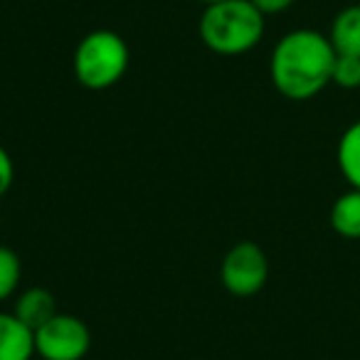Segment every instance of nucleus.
<instances>
[{
	"mask_svg": "<svg viewBox=\"0 0 360 360\" xmlns=\"http://www.w3.org/2000/svg\"><path fill=\"white\" fill-rule=\"evenodd\" d=\"M335 50L319 30H291L271 50V84L291 101H309L330 84Z\"/></svg>",
	"mask_w": 360,
	"mask_h": 360,
	"instance_id": "obj_1",
	"label": "nucleus"
},
{
	"mask_svg": "<svg viewBox=\"0 0 360 360\" xmlns=\"http://www.w3.org/2000/svg\"><path fill=\"white\" fill-rule=\"evenodd\" d=\"M264 18L252 0H220L202 11L200 40L215 55H245L264 37Z\"/></svg>",
	"mask_w": 360,
	"mask_h": 360,
	"instance_id": "obj_2",
	"label": "nucleus"
},
{
	"mask_svg": "<svg viewBox=\"0 0 360 360\" xmlns=\"http://www.w3.org/2000/svg\"><path fill=\"white\" fill-rule=\"evenodd\" d=\"M129 45L114 30H94L75 50V77L91 91L111 89L129 70Z\"/></svg>",
	"mask_w": 360,
	"mask_h": 360,
	"instance_id": "obj_3",
	"label": "nucleus"
},
{
	"mask_svg": "<svg viewBox=\"0 0 360 360\" xmlns=\"http://www.w3.org/2000/svg\"><path fill=\"white\" fill-rule=\"evenodd\" d=\"M89 348V326L72 314H55L35 330V355L42 360H82Z\"/></svg>",
	"mask_w": 360,
	"mask_h": 360,
	"instance_id": "obj_4",
	"label": "nucleus"
},
{
	"mask_svg": "<svg viewBox=\"0 0 360 360\" xmlns=\"http://www.w3.org/2000/svg\"><path fill=\"white\" fill-rule=\"evenodd\" d=\"M222 284L232 296H255L264 289L269 279V262L259 245L237 242L222 259Z\"/></svg>",
	"mask_w": 360,
	"mask_h": 360,
	"instance_id": "obj_5",
	"label": "nucleus"
},
{
	"mask_svg": "<svg viewBox=\"0 0 360 360\" xmlns=\"http://www.w3.org/2000/svg\"><path fill=\"white\" fill-rule=\"evenodd\" d=\"M35 358V330L27 328L15 314L0 311V360Z\"/></svg>",
	"mask_w": 360,
	"mask_h": 360,
	"instance_id": "obj_6",
	"label": "nucleus"
},
{
	"mask_svg": "<svg viewBox=\"0 0 360 360\" xmlns=\"http://www.w3.org/2000/svg\"><path fill=\"white\" fill-rule=\"evenodd\" d=\"M13 314L27 326V328L37 330L40 326H45L57 311V299L52 296V291L42 289V286H32V289L22 291L15 299V309Z\"/></svg>",
	"mask_w": 360,
	"mask_h": 360,
	"instance_id": "obj_7",
	"label": "nucleus"
},
{
	"mask_svg": "<svg viewBox=\"0 0 360 360\" xmlns=\"http://www.w3.org/2000/svg\"><path fill=\"white\" fill-rule=\"evenodd\" d=\"M328 40L335 55L360 57V6H348L330 22Z\"/></svg>",
	"mask_w": 360,
	"mask_h": 360,
	"instance_id": "obj_8",
	"label": "nucleus"
},
{
	"mask_svg": "<svg viewBox=\"0 0 360 360\" xmlns=\"http://www.w3.org/2000/svg\"><path fill=\"white\" fill-rule=\"evenodd\" d=\"M330 227L343 240H360V191L340 193L330 207Z\"/></svg>",
	"mask_w": 360,
	"mask_h": 360,
	"instance_id": "obj_9",
	"label": "nucleus"
},
{
	"mask_svg": "<svg viewBox=\"0 0 360 360\" xmlns=\"http://www.w3.org/2000/svg\"><path fill=\"white\" fill-rule=\"evenodd\" d=\"M335 160H338L343 178L348 180V186L360 191V119L343 131L338 150H335Z\"/></svg>",
	"mask_w": 360,
	"mask_h": 360,
	"instance_id": "obj_10",
	"label": "nucleus"
},
{
	"mask_svg": "<svg viewBox=\"0 0 360 360\" xmlns=\"http://www.w3.org/2000/svg\"><path fill=\"white\" fill-rule=\"evenodd\" d=\"M22 276V264L20 257L11 250V247L0 245V301L11 299L18 291Z\"/></svg>",
	"mask_w": 360,
	"mask_h": 360,
	"instance_id": "obj_11",
	"label": "nucleus"
},
{
	"mask_svg": "<svg viewBox=\"0 0 360 360\" xmlns=\"http://www.w3.org/2000/svg\"><path fill=\"white\" fill-rule=\"evenodd\" d=\"M330 84L340 86V89H348V91L360 89V57L335 55Z\"/></svg>",
	"mask_w": 360,
	"mask_h": 360,
	"instance_id": "obj_12",
	"label": "nucleus"
},
{
	"mask_svg": "<svg viewBox=\"0 0 360 360\" xmlns=\"http://www.w3.org/2000/svg\"><path fill=\"white\" fill-rule=\"evenodd\" d=\"M13 178H15V165H13L11 153H8V150L0 146V198L11 191Z\"/></svg>",
	"mask_w": 360,
	"mask_h": 360,
	"instance_id": "obj_13",
	"label": "nucleus"
},
{
	"mask_svg": "<svg viewBox=\"0 0 360 360\" xmlns=\"http://www.w3.org/2000/svg\"><path fill=\"white\" fill-rule=\"evenodd\" d=\"M252 3H255L264 15H279V13L289 11L296 0H252Z\"/></svg>",
	"mask_w": 360,
	"mask_h": 360,
	"instance_id": "obj_14",
	"label": "nucleus"
},
{
	"mask_svg": "<svg viewBox=\"0 0 360 360\" xmlns=\"http://www.w3.org/2000/svg\"><path fill=\"white\" fill-rule=\"evenodd\" d=\"M198 3H205V6H212V3H220V0H198Z\"/></svg>",
	"mask_w": 360,
	"mask_h": 360,
	"instance_id": "obj_15",
	"label": "nucleus"
}]
</instances>
